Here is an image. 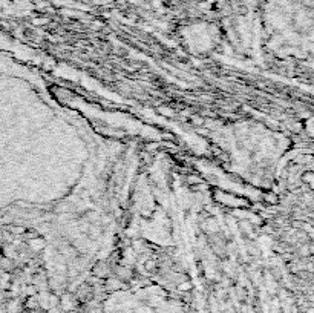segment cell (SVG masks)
<instances>
[{
	"instance_id": "1",
	"label": "cell",
	"mask_w": 314,
	"mask_h": 313,
	"mask_svg": "<svg viewBox=\"0 0 314 313\" xmlns=\"http://www.w3.org/2000/svg\"><path fill=\"white\" fill-rule=\"evenodd\" d=\"M106 313H182L179 307L158 296H127L112 304Z\"/></svg>"
}]
</instances>
